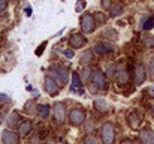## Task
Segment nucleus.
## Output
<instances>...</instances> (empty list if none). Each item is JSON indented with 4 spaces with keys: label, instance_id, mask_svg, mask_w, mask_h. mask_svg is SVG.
<instances>
[{
    "label": "nucleus",
    "instance_id": "1",
    "mask_svg": "<svg viewBox=\"0 0 154 144\" xmlns=\"http://www.w3.org/2000/svg\"><path fill=\"white\" fill-rule=\"evenodd\" d=\"M50 72H51V77L58 83V84H66L67 83V78H69V72L66 68L60 66V65H54L50 68Z\"/></svg>",
    "mask_w": 154,
    "mask_h": 144
},
{
    "label": "nucleus",
    "instance_id": "2",
    "mask_svg": "<svg viewBox=\"0 0 154 144\" xmlns=\"http://www.w3.org/2000/svg\"><path fill=\"white\" fill-rule=\"evenodd\" d=\"M100 137L103 144H112L115 140V129L111 123H105L100 129Z\"/></svg>",
    "mask_w": 154,
    "mask_h": 144
},
{
    "label": "nucleus",
    "instance_id": "3",
    "mask_svg": "<svg viewBox=\"0 0 154 144\" xmlns=\"http://www.w3.org/2000/svg\"><path fill=\"white\" fill-rule=\"evenodd\" d=\"M81 29L84 33H91L94 32L96 29V21H94V17L90 15V14H84L81 17Z\"/></svg>",
    "mask_w": 154,
    "mask_h": 144
},
{
    "label": "nucleus",
    "instance_id": "4",
    "mask_svg": "<svg viewBox=\"0 0 154 144\" xmlns=\"http://www.w3.org/2000/svg\"><path fill=\"white\" fill-rule=\"evenodd\" d=\"M69 120H70V123H72L73 126L82 125L84 120H85V113H84V110H81V108H73V110L69 113Z\"/></svg>",
    "mask_w": 154,
    "mask_h": 144
},
{
    "label": "nucleus",
    "instance_id": "5",
    "mask_svg": "<svg viewBox=\"0 0 154 144\" xmlns=\"http://www.w3.org/2000/svg\"><path fill=\"white\" fill-rule=\"evenodd\" d=\"M44 87L47 90V93L51 96H55L58 92H60V84L52 78V77H47L45 81H44Z\"/></svg>",
    "mask_w": 154,
    "mask_h": 144
},
{
    "label": "nucleus",
    "instance_id": "6",
    "mask_svg": "<svg viewBox=\"0 0 154 144\" xmlns=\"http://www.w3.org/2000/svg\"><path fill=\"white\" fill-rule=\"evenodd\" d=\"M64 117H66V108L63 102H57L54 104V119L58 125L64 123Z\"/></svg>",
    "mask_w": 154,
    "mask_h": 144
},
{
    "label": "nucleus",
    "instance_id": "7",
    "mask_svg": "<svg viewBox=\"0 0 154 144\" xmlns=\"http://www.w3.org/2000/svg\"><path fill=\"white\" fill-rule=\"evenodd\" d=\"M147 78V72H145V68L142 65H136L135 68V75H133V81L136 86H141Z\"/></svg>",
    "mask_w": 154,
    "mask_h": 144
},
{
    "label": "nucleus",
    "instance_id": "8",
    "mask_svg": "<svg viewBox=\"0 0 154 144\" xmlns=\"http://www.w3.org/2000/svg\"><path fill=\"white\" fill-rule=\"evenodd\" d=\"M91 83L96 87H99V89H105V86H106V77H105V74H103L102 71H94L93 75H91Z\"/></svg>",
    "mask_w": 154,
    "mask_h": 144
},
{
    "label": "nucleus",
    "instance_id": "9",
    "mask_svg": "<svg viewBox=\"0 0 154 144\" xmlns=\"http://www.w3.org/2000/svg\"><path fill=\"white\" fill-rule=\"evenodd\" d=\"M139 140L142 144H154V132L150 128H144L139 132Z\"/></svg>",
    "mask_w": 154,
    "mask_h": 144
},
{
    "label": "nucleus",
    "instance_id": "10",
    "mask_svg": "<svg viewBox=\"0 0 154 144\" xmlns=\"http://www.w3.org/2000/svg\"><path fill=\"white\" fill-rule=\"evenodd\" d=\"M2 141H3V144H18L20 143V137L14 131H3Z\"/></svg>",
    "mask_w": 154,
    "mask_h": 144
},
{
    "label": "nucleus",
    "instance_id": "11",
    "mask_svg": "<svg viewBox=\"0 0 154 144\" xmlns=\"http://www.w3.org/2000/svg\"><path fill=\"white\" fill-rule=\"evenodd\" d=\"M69 44L72 48H81L85 45V38L81 36L79 33H73L70 38H69Z\"/></svg>",
    "mask_w": 154,
    "mask_h": 144
},
{
    "label": "nucleus",
    "instance_id": "12",
    "mask_svg": "<svg viewBox=\"0 0 154 144\" xmlns=\"http://www.w3.org/2000/svg\"><path fill=\"white\" fill-rule=\"evenodd\" d=\"M117 80H118V83L120 84H127V81H129V74H127V71H126V68H123V66H120L118 69H117Z\"/></svg>",
    "mask_w": 154,
    "mask_h": 144
},
{
    "label": "nucleus",
    "instance_id": "13",
    "mask_svg": "<svg viewBox=\"0 0 154 144\" xmlns=\"http://www.w3.org/2000/svg\"><path fill=\"white\" fill-rule=\"evenodd\" d=\"M141 122H142V117H141L138 113L130 114V117H129V125H130L132 129H138L139 125H141Z\"/></svg>",
    "mask_w": 154,
    "mask_h": 144
},
{
    "label": "nucleus",
    "instance_id": "14",
    "mask_svg": "<svg viewBox=\"0 0 154 144\" xmlns=\"http://www.w3.org/2000/svg\"><path fill=\"white\" fill-rule=\"evenodd\" d=\"M111 51H112V47H111L109 44H103V42H99V44H96V45H94V53H97L99 56L106 54V53H111Z\"/></svg>",
    "mask_w": 154,
    "mask_h": 144
},
{
    "label": "nucleus",
    "instance_id": "15",
    "mask_svg": "<svg viewBox=\"0 0 154 144\" xmlns=\"http://www.w3.org/2000/svg\"><path fill=\"white\" fill-rule=\"evenodd\" d=\"M24 111L27 114H36L38 113V105L35 104V101H29L26 105H24Z\"/></svg>",
    "mask_w": 154,
    "mask_h": 144
},
{
    "label": "nucleus",
    "instance_id": "16",
    "mask_svg": "<svg viewBox=\"0 0 154 144\" xmlns=\"http://www.w3.org/2000/svg\"><path fill=\"white\" fill-rule=\"evenodd\" d=\"M30 131H32V122H30V120H26V122H23V123L20 125V132H21L23 135L30 134Z\"/></svg>",
    "mask_w": 154,
    "mask_h": 144
},
{
    "label": "nucleus",
    "instance_id": "17",
    "mask_svg": "<svg viewBox=\"0 0 154 144\" xmlns=\"http://www.w3.org/2000/svg\"><path fill=\"white\" fill-rule=\"evenodd\" d=\"M18 123H20V114H18L17 111H14V113L9 116V119H8V125L14 128V126H17Z\"/></svg>",
    "mask_w": 154,
    "mask_h": 144
},
{
    "label": "nucleus",
    "instance_id": "18",
    "mask_svg": "<svg viewBox=\"0 0 154 144\" xmlns=\"http://www.w3.org/2000/svg\"><path fill=\"white\" fill-rule=\"evenodd\" d=\"M123 12V6L121 5H111L109 8V15L111 17H118Z\"/></svg>",
    "mask_w": 154,
    "mask_h": 144
},
{
    "label": "nucleus",
    "instance_id": "19",
    "mask_svg": "<svg viewBox=\"0 0 154 144\" xmlns=\"http://www.w3.org/2000/svg\"><path fill=\"white\" fill-rule=\"evenodd\" d=\"M38 114L42 117V119H47L48 114H50V107L48 105H38Z\"/></svg>",
    "mask_w": 154,
    "mask_h": 144
},
{
    "label": "nucleus",
    "instance_id": "20",
    "mask_svg": "<svg viewBox=\"0 0 154 144\" xmlns=\"http://www.w3.org/2000/svg\"><path fill=\"white\" fill-rule=\"evenodd\" d=\"M91 60H93V53L91 51H84L81 54V63L82 65H88Z\"/></svg>",
    "mask_w": 154,
    "mask_h": 144
},
{
    "label": "nucleus",
    "instance_id": "21",
    "mask_svg": "<svg viewBox=\"0 0 154 144\" xmlns=\"http://www.w3.org/2000/svg\"><path fill=\"white\" fill-rule=\"evenodd\" d=\"M72 84H73V86H72V90H78V89L82 86V84H81V80H79V75H78L76 72L72 74Z\"/></svg>",
    "mask_w": 154,
    "mask_h": 144
},
{
    "label": "nucleus",
    "instance_id": "22",
    "mask_svg": "<svg viewBox=\"0 0 154 144\" xmlns=\"http://www.w3.org/2000/svg\"><path fill=\"white\" fill-rule=\"evenodd\" d=\"M94 107H96L99 111H103V113L109 110V105H108L105 101H96V102H94Z\"/></svg>",
    "mask_w": 154,
    "mask_h": 144
},
{
    "label": "nucleus",
    "instance_id": "23",
    "mask_svg": "<svg viewBox=\"0 0 154 144\" xmlns=\"http://www.w3.org/2000/svg\"><path fill=\"white\" fill-rule=\"evenodd\" d=\"M142 27H144L145 30H151V29H153L154 27V15H151V17L144 23V26H142Z\"/></svg>",
    "mask_w": 154,
    "mask_h": 144
},
{
    "label": "nucleus",
    "instance_id": "24",
    "mask_svg": "<svg viewBox=\"0 0 154 144\" xmlns=\"http://www.w3.org/2000/svg\"><path fill=\"white\" fill-rule=\"evenodd\" d=\"M84 144H99V140L94 135H87L84 138Z\"/></svg>",
    "mask_w": 154,
    "mask_h": 144
},
{
    "label": "nucleus",
    "instance_id": "25",
    "mask_svg": "<svg viewBox=\"0 0 154 144\" xmlns=\"http://www.w3.org/2000/svg\"><path fill=\"white\" fill-rule=\"evenodd\" d=\"M93 17H94L96 24H97V23H99V24H105V17H103L100 12H99V14H96V15H93Z\"/></svg>",
    "mask_w": 154,
    "mask_h": 144
},
{
    "label": "nucleus",
    "instance_id": "26",
    "mask_svg": "<svg viewBox=\"0 0 154 144\" xmlns=\"http://www.w3.org/2000/svg\"><path fill=\"white\" fill-rule=\"evenodd\" d=\"M84 8H85V0H78V3H76V12H82Z\"/></svg>",
    "mask_w": 154,
    "mask_h": 144
},
{
    "label": "nucleus",
    "instance_id": "27",
    "mask_svg": "<svg viewBox=\"0 0 154 144\" xmlns=\"http://www.w3.org/2000/svg\"><path fill=\"white\" fill-rule=\"evenodd\" d=\"M145 45H147L148 48L153 47V45H154V38H153V36H148V38L145 39Z\"/></svg>",
    "mask_w": 154,
    "mask_h": 144
},
{
    "label": "nucleus",
    "instance_id": "28",
    "mask_svg": "<svg viewBox=\"0 0 154 144\" xmlns=\"http://www.w3.org/2000/svg\"><path fill=\"white\" fill-rule=\"evenodd\" d=\"M90 72H91V69H90V68H85V71H84V78H85V80H88V78L93 75V74H90Z\"/></svg>",
    "mask_w": 154,
    "mask_h": 144
},
{
    "label": "nucleus",
    "instance_id": "29",
    "mask_svg": "<svg viewBox=\"0 0 154 144\" xmlns=\"http://www.w3.org/2000/svg\"><path fill=\"white\" fill-rule=\"evenodd\" d=\"M111 5H112V3H111V0H103L102 2V8H105V9H109V8H111Z\"/></svg>",
    "mask_w": 154,
    "mask_h": 144
},
{
    "label": "nucleus",
    "instance_id": "30",
    "mask_svg": "<svg viewBox=\"0 0 154 144\" xmlns=\"http://www.w3.org/2000/svg\"><path fill=\"white\" fill-rule=\"evenodd\" d=\"M6 6H8V0H0V11L6 9Z\"/></svg>",
    "mask_w": 154,
    "mask_h": 144
},
{
    "label": "nucleus",
    "instance_id": "31",
    "mask_svg": "<svg viewBox=\"0 0 154 144\" xmlns=\"http://www.w3.org/2000/svg\"><path fill=\"white\" fill-rule=\"evenodd\" d=\"M147 92H148L150 98H154V86H150V87L147 89Z\"/></svg>",
    "mask_w": 154,
    "mask_h": 144
},
{
    "label": "nucleus",
    "instance_id": "32",
    "mask_svg": "<svg viewBox=\"0 0 154 144\" xmlns=\"http://www.w3.org/2000/svg\"><path fill=\"white\" fill-rule=\"evenodd\" d=\"M150 72H151V74H154V57H151V59H150Z\"/></svg>",
    "mask_w": 154,
    "mask_h": 144
},
{
    "label": "nucleus",
    "instance_id": "33",
    "mask_svg": "<svg viewBox=\"0 0 154 144\" xmlns=\"http://www.w3.org/2000/svg\"><path fill=\"white\" fill-rule=\"evenodd\" d=\"M0 101H5V102H11V99L8 98L6 95H3V93H0Z\"/></svg>",
    "mask_w": 154,
    "mask_h": 144
},
{
    "label": "nucleus",
    "instance_id": "34",
    "mask_svg": "<svg viewBox=\"0 0 154 144\" xmlns=\"http://www.w3.org/2000/svg\"><path fill=\"white\" fill-rule=\"evenodd\" d=\"M64 56H66V57H72V56H73V50H66V51H64Z\"/></svg>",
    "mask_w": 154,
    "mask_h": 144
},
{
    "label": "nucleus",
    "instance_id": "35",
    "mask_svg": "<svg viewBox=\"0 0 154 144\" xmlns=\"http://www.w3.org/2000/svg\"><path fill=\"white\" fill-rule=\"evenodd\" d=\"M45 45H47V42H44V44L41 45V48H39V50L36 51V54H42V51H44V47H45Z\"/></svg>",
    "mask_w": 154,
    "mask_h": 144
},
{
    "label": "nucleus",
    "instance_id": "36",
    "mask_svg": "<svg viewBox=\"0 0 154 144\" xmlns=\"http://www.w3.org/2000/svg\"><path fill=\"white\" fill-rule=\"evenodd\" d=\"M120 144H135V143H133V141H130V140H123Z\"/></svg>",
    "mask_w": 154,
    "mask_h": 144
},
{
    "label": "nucleus",
    "instance_id": "37",
    "mask_svg": "<svg viewBox=\"0 0 154 144\" xmlns=\"http://www.w3.org/2000/svg\"><path fill=\"white\" fill-rule=\"evenodd\" d=\"M153 116H154V107H153Z\"/></svg>",
    "mask_w": 154,
    "mask_h": 144
}]
</instances>
